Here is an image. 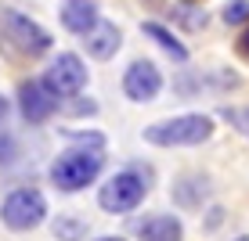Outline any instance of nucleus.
Here are the masks:
<instances>
[{
  "label": "nucleus",
  "instance_id": "1",
  "mask_svg": "<svg viewBox=\"0 0 249 241\" xmlns=\"http://www.w3.org/2000/svg\"><path fill=\"white\" fill-rule=\"evenodd\" d=\"M105 166V151L98 144H80V148H69L65 155H58L54 166H51V184L58 191H83L94 177Z\"/></svg>",
  "mask_w": 249,
  "mask_h": 241
},
{
  "label": "nucleus",
  "instance_id": "2",
  "mask_svg": "<svg viewBox=\"0 0 249 241\" xmlns=\"http://www.w3.org/2000/svg\"><path fill=\"white\" fill-rule=\"evenodd\" d=\"M210 133H213L210 115H177V119L152 123L144 130V141L159 144V148H192V144H202Z\"/></svg>",
  "mask_w": 249,
  "mask_h": 241
},
{
  "label": "nucleus",
  "instance_id": "3",
  "mask_svg": "<svg viewBox=\"0 0 249 241\" xmlns=\"http://www.w3.org/2000/svg\"><path fill=\"white\" fill-rule=\"evenodd\" d=\"M0 40H4L7 47H15L18 54H25V58H36L51 47L47 29H40L33 18H25L15 7H4V11H0Z\"/></svg>",
  "mask_w": 249,
  "mask_h": 241
},
{
  "label": "nucleus",
  "instance_id": "4",
  "mask_svg": "<svg viewBox=\"0 0 249 241\" xmlns=\"http://www.w3.org/2000/svg\"><path fill=\"white\" fill-rule=\"evenodd\" d=\"M144 194H148V173H141V169H123V173H116L101 187L98 205L105 212H134L137 205L144 202Z\"/></svg>",
  "mask_w": 249,
  "mask_h": 241
},
{
  "label": "nucleus",
  "instance_id": "5",
  "mask_svg": "<svg viewBox=\"0 0 249 241\" xmlns=\"http://www.w3.org/2000/svg\"><path fill=\"white\" fill-rule=\"evenodd\" d=\"M44 212H47V202H44V194L33 191V187L11 191L4 198V205H0V220H4L11 230H33L40 220H44Z\"/></svg>",
  "mask_w": 249,
  "mask_h": 241
},
{
  "label": "nucleus",
  "instance_id": "6",
  "mask_svg": "<svg viewBox=\"0 0 249 241\" xmlns=\"http://www.w3.org/2000/svg\"><path fill=\"white\" fill-rule=\"evenodd\" d=\"M40 83H44L54 97H76V94L87 87V68H83V62L76 54H58Z\"/></svg>",
  "mask_w": 249,
  "mask_h": 241
},
{
  "label": "nucleus",
  "instance_id": "7",
  "mask_svg": "<svg viewBox=\"0 0 249 241\" xmlns=\"http://www.w3.org/2000/svg\"><path fill=\"white\" fill-rule=\"evenodd\" d=\"M18 108H22V119L25 123H47L51 115H54V108H58V97L51 94L44 83H36V80H25L22 87H18Z\"/></svg>",
  "mask_w": 249,
  "mask_h": 241
},
{
  "label": "nucleus",
  "instance_id": "8",
  "mask_svg": "<svg viewBox=\"0 0 249 241\" xmlns=\"http://www.w3.org/2000/svg\"><path fill=\"white\" fill-rule=\"evenodd\" d=\"M162 90V76L152 62H134L123 76V94L130 101H152Z\"/></svg>",
  "mask_w": 249,
  "mask_h": 241
},
{
  "label": "nucleus",
  "instance_id": "9",
  "mask_svg": "<svg viewBox=\"0 0 249 241\" xmlns=\"http://www.w3.org/2000/svg\"><path fill=\"white\" fill-rule=\"evenodd\" d=\"M119 40H123V36H119V29L112 22H98L87 36H83V47H87L90 58H101V62H105V58H112L119 50Z\"/></svg>",
  "mask_w": 249,
  "mask_h": 241
},
{
  "label": "nucleus",
  "instance_id": "10",
  "mask_svg": "<svg viewBox=\"0 0 249 241\" xmlns=\"http://www.w3.org/2000/svg\"><path fill=\"white\" fill-rule=\"evenodd\" d=\"M137 238H141V241H181L184 230H181V223H177L174 216L156 212V216L137 223Z\"/></svg>",
  "mask_w": 249,
  "mask_h": 241
},
{
  "label": "nucleus",
  "instance_id": "11",
  "mask_svg": "<svg viewBox=\"0 0 249 241\" xmlns=\"http://www.w3.org/2000/svg\"><path fill=\"white\" fill-rule=\"evenodd\" d=\"M98 7L90 4V0H72V4L62 11V25L69 32H80V36H87V32L98 25Z\"/></svg>",
  "mask_w": 249,
  "mask_h": 241
},
{
  "label": "nucleus",
  "instance_id": "12",
  "mask_svg": "<svg viewBox=\"0 0 249 241\" xmlns=\"http://www.w3.org/2000/svg\"><path fill=\"white\" fill-rule=\"evenodd\" d=\"M141 32H144L148 40H156V44H159L162 50H166V54L174 58V62H188V50H184V44H181V40H177L174 32L166 29V25H159V22H144V25H141Z\"/></svg>",
  "mask_w": 249,
  "mask_h": 241
},
{
  "label": "nucleus",
  "instance_id": "13",
  "mask_svg": "<svg viewBox=\"0 0 249 241\" xmlns=\"http://www.w3.org/2000/svg\"><path fill=\"white\" fill-rule=\"evenodd\" d=\"M83 230H87V223H80L72 216H58V223H54V238H62V241H80Z\"/></svg>",
  "mask_w": 249,
  "mask_h": 241
},
{
  "label": "nucleus",
  "instance_id": "14",
  "mask_svg": "<svg viewBox=\"0 0 249 241\" xmlns=\"http://www.w3.org/2000/svg\"><path fill=\"white\" fill-rule=\"evenodd\" d=\"M220 18H224L228 25H242V22H249V0H228L224 11H220Z\"/></svg>",
  "mask_w": 249,
  "mask_h": 241
},
{
  "label": "nucleus",
  "instance_id": "15",
  "mask_svg": "<svg viewBox=\"0 0 249 241\" xmlns=\"http://www.w3.org/2000/svg\"><path fill=\"white\" fill-rule=\"evenodd\" d=\"M174 18H181L188 29H202V25H206V11H199V7H192V4H177Z\"/></svg>",
  "mask_w": 249,
  "mask_h": 241
},
{
  "label": "nucleus",
  "instance_id": "16",
  "mask_svg": "<svg viewBox=\"0 0 249 241\" xmlns=\"http://www.w3.org/2000/svg\"><path fill=\"white\" fill-rule=\"evenodd\" d=\"M224 119H228V123H235L238 126V130H242L246 137H249V108H235V112H224Z\"/></svg>",
  "mask_w": 249,
  "mask_h": 241
},
{
  "label": "nucleus",
  "instance_id": "17",
  "mask_svg": "<svg viewBox=\"0 0 249 241\" xmlns=\"http://www.w3.org/2000/svg\"><path fill=\"white\" fill-rule=\"evenodd\" d=\"M235 47H238V54H242L246 62H249V29L242 32V36H238V44H235Z\"/></svg>",
  "mask_w": 249,
  "mask_h": 241
},
{
  "label": "nucleus",
  "instance_id": "18",
  "mask_svg": "<svg viewBox=\"0 0 249 241\" xmlns=\"http://www.w3.org/2000/svg\"><path fill=\"white\" fill-rule=\"evenodd\" d=\"M4 119H7V97H0V126H4Z\"/></svg>",
  "mask_w": 249,
  "mask_h": 241
},
{
  "label": "nucleus",
  "instance_id": "19",
  "mask_svg": "<svg viewBox=\"0 0 249 241\" xmlns=\"http://www.w3.org/2000/svg\"><path fill=\"white\" fill-rule=\"evenodd\" d=\"M98 241H123V238H98Z\"/></svg>",
  "mask_w": 249,
  "mask_h": 241
},
{
  "label": "nucleus",
  "instance_id": "20",
  "mask_svg": "<svg viewBox=\"0 0 249 241\" xmlns=\"http://www.w3.org/2000/svg\"><path fill=\"white\" fill-rule=\"evenodd\" d=\"M235 241H249V238H235Z\"/></svg>",
  "mask_w": 249,
  "mask_h": 241
},
{
  "label": "nucleus",
  "instance_id": "21",
  "mask_svg": "<svg viewBox=\"0 0 249 241\" xmlns=\"http://www.w3.org/2000/svg\"><path fill=\"white\" fill-rule=\"evenodd\" d=\"M152 4H156V0H152Z\"/></svg>",
  "mask_w": 249,
  "mask_h": 241
}]
</instances>
